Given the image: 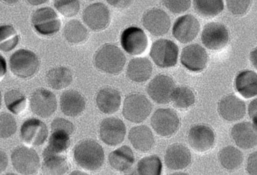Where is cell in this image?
I'll use <instances>...</instances> for the list:
<instances>
[{
  "instance_id": "6da1fadb",
  "label": "cell",
  "mask_w": 257,
  "mask_h": 175,
  "mask_svg": "<svg viewBox=\"0 0 257 175\" xmlns=\"http://www.w3.org/2000/svg\"><path fill=\"white\" fill-rule=\"evenodd\" d=\"M73 157L75 163L82 169L96 171L103 165L105 153L99 143L94 140L87 139L75 146Z\"/></svg>"
},
{
  "instance_id": "7a4b0ae2",
  "label": "cell",
  "mask_w": 257,
  "mask_h": 175,
  "mask_svg": "<svg viewBox=\"0 0 257 175\" xmlns=\"http://www.w3.org/2000/svg\"><path fill=\"white\" fill-rule=\"evenodd\" d=\"M126 58L123 51L116 45L106 44L101 47L94 57L98 69L111 75H117L123 71Z\"/></svg>"
},
{
  "instance_id": "3957f363",
  "label": "cell",
  "mask_w": 257,
  "mask_h": 175,
  "mask_svg": "<svg viewBox=\"0 0 257 175\" xmlns=\"http://www.w3.org/2000/svg\"><path fill=\"white\" fill-rule=\"evenodd\" d=\"M9 66L15 76L20 78H30L37 73L40 67V61L33 51L21 49L11 56Z\"/></svg>"
},
{
  "instance_id": "277c9868",
  "label": "cell",
  "mask_w": 257,
  "mask_h": 175,
  "mask_svg": "<svg viewBox=\"0 0 257 175\" xmlns=\"http://www.w3.org/2000/svg\"><path fill=\"white\" fill-rule=\"evenodd\" d=\"M152 104L148 98L139 93L128 95L123 102V115L134 123L145 121L152 111Z\"/></svg>"
},
{
  "instance_id": "5b68a950",
  "label": "cell",
  "mask_w": 257,
  "mask_h": 175,
  "mask_svg": "<svg viewBox=\"0 0 257 175\" xmlns=\"http://www.w3.org/2000/svg\"><path fill=\"white\" fill-rule=\"evenodd\" d=\"M178 45L169 39H159L153 43L150 56L159 67L167 69L173 67L178 63Z\"/></svg>"
},
{
  "instance_id": "8992f818",
  "label": "cell",
  "mask_w": 257,
  "mask_h": 175,
  "mask_svg": "<svg viewBox=\"0 0 257 175\" xmlns=\"http://www.w3.org/2000/svg\"><path fill=\"white\" fill-rule=\"evenodd\" d=\"M11 158L14 168L20 174H34L40 168V158L37 152L30 147H16Z\"/></svg>"
},
{
  "instance_id": "52a82bcc",
  "label": "cell",
  "mask_w": 257,
  "mask_h": 175,
  "mask_svg": "<svg viewBox=\"0 0 257 175\" xmlns=\"http://www.w3.org/2000/svg\"><path fill=\"white\" fill-rule=\"evenodd\" d=\"M151 123L154 130L165 138L175 135L180 126L178 114L169 108L157 109L151 117Z\"/></svg>"
},
{
  "instance_id": "ba28073f",
  "label": "cell",
  "mask_w": 257,
  "mask_h": 175,
  "mask_svg": "<svg viewBox=\"0 0 257 175\" xmlns=\"http://www.w3.org/2000/svg\"><path fill=\"white\" fill-rule=\"evenodd\" d=\"M32 24L39 34L51 36L58 33L61 21L54 9L50 7L38 9L32 16Z\"/></svg>"
},
{
  "instance_id": "9c48e42d",
  "label": "cell",
  "mask_w": 257,
  "mask_h": 175,
  "mask_svg": "<svg viewBox=\"0 0 257 175\" xmlns=\"http://www.w3.org/2000/svg\"><path fill=\"white\" fill-rule=\"evenodd\" d=\"M202 43L208 49L219 51L229 43V33L226 26L220 23H208L202 30Z\"/></svg>"
},
{
  "instance_id": "30bf717a",
  "label": "cell",
  "mask_w": 257,
  "mask_h": 175,
  "mask_svg": "<svg viewBox=\"0 0 257 175\" xmlns=\"http://www.w3.org/2000/svg\"><path fill=\"white\" fill-rule=\"evenodd\" d=\"M30 108L33 114L42 118H48L57 111L55 95L46 89H38L30 98Z\"/></svg>"
},
{
  "instance_id": "8fae6325",
  "label": "cell",
  "mask_w": 257,
  "mask_h": 175,
  "mask_svg": "<svg viewBox=\"0 0 257 175\" xmlns=\"http://www.w3.org/2000/svg\"><path fill=\"white\" fill-rule=\"evenodd\" d=\"M175 89V82L171 77L159 75L149 83L147 91L156 103L168 104L172 101Z\"/></svg>"
},
{
  "instance_id": "7c38bea8",
  "label": "cell",
  "mask_w": 257,
  "mask_h": 175,
  "mask_svg": "<svg viewBox=\"0 0 257 175\" xmlns=\"http://www.w3.org/2000/svg\"><path fill=\"white\" fill-rule=\"evenodd\" d=\"M120 43L123 49L130 55H140L148 48V36L139 27H130L122 33Z\"/></svg>"
},
{
  "instance_id": "4fadbf2b",
  "label": "cell",
  "mask_w": 257,
  "mask_h": 175,
  "mask_svg": "<svg viewBox=\"0 0 257 175\" xmlns=\"http://www.w3.org/2000/svg\"><path fill=\"white\" fill-rule=\"evenodd\" d=\"M48 136L46 124L39 119L26 120L21 128V137L25 144L34 147L42 145Z\"/></svg>"
},
{
  "instance_id": "5bb4252c",
  "label": "cell",
  "mask_w": 257,
  "mask_h": 175,
  "mask_svg": "<svg viewBox=\"0 0 257 175\" xmlns=\"http://www.w3.org/2000/svg\"><path fill=\"white\" fill-rule=\"evenodd\" d=\"M126 128L124 123L116 117L102 120L99 127L101 139L107 145L117 146L124 141Z\"/></svg>"
},
{
  "instance_id": "9a60e30c",
  "label": "cell",
  "mask_w": 257,
  "mask_h": 175,
  "mask_svg": "<svg viewBox=\"0 0 257 175\" xmlns=\"http://www.w3.org/2000/svg\"><path fill=\"white\" fill-rule=\"evenodd\" d=\"M187 138L190 147L199 153L209 151L215 144V134L213 129L206 125L192 126L189 130Z\"/></svg>"
},
{
  "instance_id": "2e32d148",
  "label": "cell",
  "mask_w": 257,
  "mask_h": 175,
  "mask_svg": "<svg viewBox=\"0 0 257 175\" xmlns=\"http://www.w3.org/2000/svg\"><path fill=\"white\" fill-rule=\"evenodd\" d=\"M110 20L109 10L103 3H96L90 5L83 12L84 24L93 31L105 30L109 24Z\"/></svg>"
},
{
  "instance_id": "e0dca14e",
  "label": "cell",
  "mask_w": 257,
  "mask_h": 175,
  "mask_svg": "<svg viewBox=\"0 0 257 175\" xmlns=\"http://www.w3.org/2000/svg\"><path fill=\"white\" fill-rule=\"evenodd\" d=\"M208 61L206 51L198 44L187 45L181 52V64L190 72H202L206 68Z\"/></svg>"
},
{
  "instance_id": "ac0fdd59",
  "label": "cell",
  "mask_w": 257,
  "mask_h": 175,
  "mask_svg": "<svg viewBox=\"0 0 257 175\" xmlns=\"http://www.w3.org/2000/svg\"><path fill=\"white\" fill-rule=\"evenodd\" d=\"M200 30L198 20L191 15L180 17L175 21L172 28L174 37L182 44H187L196 39Z\"/></svg>"
},
{
  "instance_id": "d6986e66",
  "label": "cell",
  "mask_w": 257,
  "mask_h": 175,
  "mask_svg": "<svg viewBox=\"0 0 257 175\" xmlns=\"http://www.w3.org/2000/svg\"><path fill=\"white\" fill-rule=\"evenodd\" d=\"M142 23L145 28L154 36L166 34L171 27V20L168 14L156 8L144 14Z\"/></svg>"
},
{
  "instance_id": "ffe728a7",
  "label": "cell",
  "mask_w": 257,
  "mask_h": 175,
  "mask_svg": "<svg viewBox=\"0 0 257 175\" xmlns=\"http://www.w3.org/2000/svg\"><path fill=\"white\" fill-rule=\"evenodd\" d=\"M218 113L220 117L226 121H238L245 116V103L238 96L229 95L219 102Z\"/></svg>"
},
{
  "instance_id": "44dd1931",
  "label": "cell",
  "mask_w": 257,
  "mask_h": 175,
  "mask_svg": "<svg viewBox=\"0 0 257 175\" xmlns=\"http://www.w3.org/2000/svg\"><path fill=\"white\" fill-rule=\"evenodd\" d=\"M192 156L190 150L186 146L174 144L169 146L165 155V164L169 169H185L191 163Z\"/></svg>"
},
{
  "instance_id": "7402d4cb",
  "label": "cell",
  "mask_w": 257,
  "mask_h": 175,
  "mask_svg": "<svg viewBox=\"0 0 257 175\" xmlns=\"http://www.w3.org/2000/svg\"><path fill=\"white\" fill-rule=\"evenodd\" d=\"M231 135L236 145L244 150L257 146V130L253 123L249 122L237 123L232 127Z\"/></svg>"
},
{
  "instance_id": "603a6c76",
  "label": "cell",
  "mask_w": 257,
  "mask_h": 175,
  "mask_svg": "<svg viewBox=\"0 0 257 175\" xmlns=\"http://www.w3.org/2000/svg\"><path fill=\"white\" fill-rule=\"evenodd\" d=\"M60 103L62 112L68 117H78L86 108L85 99L76 90L63 92L60 96Z\"/></svg>"
},
{
  "instance_id": "cb8c5ba5",
  "label": "cell",
  "mask_w": 257,
  "mask_h": 175,
  "mask_svg": "<svg viewBox=\"0 0 257 175\" xmlns=\"http://www.w3.org/2000/svg\"><path fill=\"white\" fill-rule=\"evenodd\" d=\"M96 105L101 112L112 114L117 112L121 105V96L118 90L111 87H105L98 92Z\"/></svg>"
},
{
  "instance_id": "d4e9b609",
  "label": "cell",
  "mask_w": 257,
  "mask_h": 175,
  "mask_svg": "<svg viewBox=\"0 0 257 175\" xmlns=\"http://www.w3.org/2000/svg\"><path fill=\"white\" fill-rule=\"evenodd\" d=\"M128 140L136 150L142 153L151 150L155 144L152 131L144 125L132 128L128 133Z\"/></svg>"
},
{
  "instance_id": "484cf974",
  "label": "cell",
  "mask_w": 257,
  "mask_h": 175,
  "mask_svg": "<svg viewBox=\"0 0 257 175\" xmlns=\"http://www.w3.org/2000/svg\"><path fill=\"white\" fill-rule=\"evenodd\" d=\"M153 72L152 64L148 59L138 57L130 60L126 75L131 81L142 83L148 81Z\"/></svg>"
},
{
  "instance_id": "4316f807",
  "label": "cell",
  "mask_w": 257,
  "mask_h": 175,
  "mask_svg": "<svg viewBox=\"0 0 257 175\" xmlns=\"http://www.w3.org/2000/svg\"><path fill=\"white\" fill-rule=\"evenodd\" d=\"M236 91L245 99L257 96V73L253 71H242L235 80Z\"/></svg>"
},
{
  "instance_id": "83f0119b",
  "label": "cell",
  "mask_w": 257,
  "mask_h": 175,
  "mask_svg": "<svg viewBox=\"0 0 257 175\" xmlns=\"http://www.w3.org/2000/svg\"><path fill=\"white\" fill-rule=\"evenodd\" d=\"M108 162L111 168L116 171H128L134 165V153L128 146H122L110 153Z\"/></svg>"
},
{
  "instance_id": "f1b7e54d",
  "label": "cell",
  "mask_w": 257,
  "mask_h": 175,
  "mask_svg": "<svg viewBox=\"0 0 257 175\" xmlns=\"http://www.w3.org/2000/svg\"><path fill=\"white\" fill-rule=\"evenodd\" d=\"M73 77L70 69L66 67L53 68L46 75L47 84L54 90H60L66 88L72 84Z\"/></svg>"
},
{
  "instance_id": "f546056e",
  "label": "cell",
  "mask_w": 257,
  "mask_h": 175,
  "mask_svg": "<svg viewBox=\"0 0 257 175\" xmlns=\"http://www.w3.org/2000/svg\"><path fill=\"white\" fill-rule=\"evenodd\" d=\"M42 172L45 174H65L69 169L66 156L62 154L43 155Z\"/></svg>"
},
{
  "instance_id": "4dcf8cb0",
  "label": "cell",
  "mask_w": 257,
  "mask_h": 175,
  "mask_svg": "<svg viewBox=\"0 0 257 175\" xmlns=\"http://www.w3.org/2000/svg\"><path fill=\"white\" fill-rule=\"evenodd\" d=\"M70 135L64 131H51L48 144L43 152V155L62 154L70 146Z\"/></svg>"
},
{
  "instance_id": "1f68e13d",
  "label": "cell",
  "mask_w": 257,
  "mask_h": 175,
  "mask_svg": "<svg viewBox=\"0 0 257 175\" xmlns=\"http://www.w3.org/2000/svg\"><path fill=\"white\" fill-rule=\"evenodd\" d=\"M219 161L223 168L228 171H235L242 165L244 156L238 149L228 146L219 152Z\"/></svg>"
},
{
  "instance_id": "d6a6232c",
  "label": "cell",
  "mask_w": 257,
  "mask_h": 175,
  "mask_svg": "<svg viewBox=\"0 0 257 175\" xmlns=\"http://www.w3.org/2000/svg\"><path fill=\"white\" fill-rule=\"evenodd\" d=\"M63 35L69 43L78 45L87 40L89 32L79 21L72 20L65 25Z\"/></svg>"
},
{
  "instance_id": "836d02e7",
  "label": "cell",
  "mask_w": 257,
  "mask_h": 175,
  "mask_svg": "<svg viewBox=\"0 0 257 175\" xmlns=\"http://www.w3.org/2000/svg\"><path fill=\"white\" fill-rule=\"evenodd\" d=\"M193 8L199 16L213 18L224 9L223 0H193Z\"/></svg>"
},
{
  "instance_id": "e575fe53",
  "label": "cell",
  "mask_w": 257,
  "mask_h": 175,
  "mask_svg": "<svg viewBox=\"0 0 257 175\" xmlns=\"http://www.w3.org/2000/svg\"><path fill=\"white\" fill-rule=\"evenodd\" d=\"M5 103L11 112L15 115H19L26 109L27 98L20 90H11L5 94Z\"/></svg>"
},
{
  "instance_id": "d590c367",
  "label": "cell",
  "mask_w": 257,
  "mask_h": 175,
  "mask_svg": "<svg viewBox=\"0 0 257 175\" xmlns=\"http://www.w3.org/2000/svg\"><path fill=\"white\" fill-rule=\"evenodd\" d=\"M19 35L13 26H0V51L9 52L19 43Z\"/></svg>"
},
{
  "instance_id": "8d00e7d4",
  "label": "cell",
  "mask_w": 257,
  "mask_h": 175,
  "mask_svg": "<svg viewBox=\"0 0 257 175\" xmlns=\"http://www.w3.org/2000/svg\"><path fill=\"white\" fill-rule=\"evenodd\" d=\"M172 101L174 105L180 109H187L195 103L194 93L187 87H175L172 95Z\"/></svg>"
},
{
  "instance_id": "74e56055",
  "label": "cell",
  "mask_w": 257,
  "mask_h": 175,
  "mask_svg": "<svg viewBox=\"0 0 257 175\" xmlns=\"http://www.w3.org/2000/svg\"><path fill=\"white\" fill-rule=\"evenodd\" d=\"M162 168L161 160L155 155L144 157L139 161L137 165L138 174L141 175H160L161 174Z\"/></svg>"
},
{
  "instance_id": "f35d334b",
  "label": "cell",
  "mask_w": 257,
  "mask_h": 175,
  "mask_svg": "<svg viewBox=\"0 0 257 175\" xmlns=\"http://www.w3.org/2000/svg\"><path fill=\"white\" fill-rule=\"evenodd\" d=\"M17 129L16 120L12 114L8 113L0 114V138H10L15 135Z\"/></svg>"
},
{
  "instance_id": "ab89813d",
  "label": "cell",
  "mask_w": 257,
  "mask_h": 175,
  "mask_svg": "<svg viewBox=\"0 0 257 175\" xmlns=\"http://www.w3.org/2000/svg\"><path fill=\"white\" fill-rule=\"evenodd\" d=\"M54 5L55 9L66 18H72L79 12V0H54Z\"/></svg>"
},
{
  "instance_id": "60d3db41",
  "label": "cell",
  "mask_w": 257,
  "mask_h": 175,
  "mask_svg": "<svg viewBox=\"0 0 257 175\" xmlns=\"http://www.w3.org/2000/svg\"><path fill=\"white\" fill-rule=\"evenodd\" d=\"M163 6L173 14L187 12L191 6V0H162Z\"/></svg>"
},
{
  "instance_id": "b9f144b4",
  "label": "cell",
  "mask_w": 257,
  "mask_h": 175,
  "mask_svg": "<svg viewBox=\"0 0 257 175\" xmlns=\"http://www.w3.org/2000/svg\"><path fill=\"white\" fill-rule=\"evenodd\" d=\"M228 10L235 15H243L247 13L251 0H226Z\"/></svg>"
},
{
  "instance_id": "7bdbcfd3",
  "label": "cell",
  "mask_w": 257,
  "mask_h": 175,
  "mask_svg": "<svg viewBox=\"0 0 257 175\" xmlns=\"http://www.w3.org/2000/svg\"><path fill=\"white\" fill-rule=\"evenodd\" d=\"M61 130L72 135L75 131L73 123L64 118H56L51 123V131Z\"/></svg>"
},
{
  "instance_id": "ee69618b",
  "label": "cell",
  "mask_w": 257,
  "mask_h": 175,
  "mask_svg": "<svg viewBox=\"0 0 257 175\" xmlns=\"http://www.w3.org/2000/svg\"><path fill=\"white\" fill-rule=\"evenodd\" d=\"M247 171L250 174L257 175V151L249 156L247 162Z\"/></svg>"
},
{
  "instance_id": "f6af8a7d",
  "label": "cell",
  "mask_w": 257,
  "mask_h": 175,
  "mask_svg": "<svg viewBox=\"0 0 257 175\" xmlns=\"http://www.w3.org/2000/svg\"><path fill=\"white\" fill-rule=\"evenodd\" d=\"M248 114L253 125L257 130V99L252 101L248 107Z\"/></svg>"
},
{
  "instance_id": "bcb514c9",
  "label": "cell",
  "mask_w": 257,
  "mask_h": 175,
  "mask_svg": "<svg viewBox=\"0 0 257 175\" xmlns=\"http://www.w3.org/2000/svg\"><path fill=\"white\" fill-rule=\"evenodd\" d=\"M108 4L117 9H125L131 4L133 0H106Z\"/></svg>"
},
{
  "instance_id": "7dc6e473",
  "label": "cell",
  "mask_w": 257,
  "mask_h": 175,
  "mask_svg": "<svg viewBox=\"0 0 257 175\" xmlns=\"http://www.w3.org/2000/svg\"><path fill=\"white\" fill-rule=\"evenodd\" d=\"M9 165V158L3 150H0V174L6 171Z\"/></svg>"
},
{
  "instance_id": "c3c4849f",
  "label": "cell",
  "mask_w": 257,
  "mask_h": 175,
  "mask_svg": "<svg viewBox=\"0 0 257 175\" xmlns=\"http://www.w3.org/2000/svg\"><path fill=\"white\" fill-rule=\"evenodd\" d=\"M7 72V64L4 57L0 54V79L6 75Z\"/></svg>"
},
{
  "instance_id": "681fc988",
  "label": "cell",
  "mask_w": 257,
  "mask_h": 175,
  "mask_svg": "<svg viewBox=\"0 0 257 175\" xmlns=\"http://www.w3.org/2000/svg\"><path fill=\"white\" fill-rule=\"evenodd\" d=\"M250 60L253 67L257 70V48L253 50L250 54Z\"/></svg>"
},
{
  "instance_id": "f907efd6",
  "label": "cell",
  "mask_w": 257,
  "mask_h": 175,
  "mask_svg": "<svg viewBox=\"0 0 257 175\" xmlns=\"http://www.w3.org/2000/svg\"><path fill=\"white\" fill-rule=\"evenodd\" d=\"M27 3H30L32 6H39L47 3L48 0H27Z\"/></svg>"
},
{
  "instance_id": "816d5d0a",
  "label": "cell",
  "mask_w": 257,
  "mask_h": 175,
  "mask_svg": "<svg viewBox=\"0 0 257 175\" xmlns=\"http://www.w3.org/2000/svg\"><path fill=\"white\" fill-rule=\"evenodd\" d=\"M2 1L8 3V4H15V3H18L19 0H2Z\"/></svg>"
},
{
  "instance_id": "f5cc1de1",
  "label": "cell",
  "mask_w": 257,
  "mask_h": 175,
  "mask_svg": "<svg viewBox=\"0 0 257 175\" xmlns=\"http://www.w3.org/2000/svg\"><path fill=\"white\" fill-rule=\"evenodd\" d=\"M85 174L86 173H83L81 172V171H73V172L72 173V174Z\"/></svg>"
},
{
  "instance_id": "db71d44e",
  "label": "cell",
  "mask_w": 257,
  "mask_h": 175,
  "mask_svg": "<svg viewBox=\"0 0 257 175\" xmlns=\"http://www.w3.org/2000/svg\"><path fill=\"white\" fill-rule=\"evenodd\" d=\"M2 106V93L1 90H0V108H1Z\"/></svg>"
},
{
  "instance_id": "11a10c76",
  "label": "cell",
  "mask_w": 257,
  "mask_h": 175,
  "mask_svg": "<svg viewBox=\"0 0 257 175\" xmlns=\"http://www.w3.org/2000/svg\"><path fill=\"white\" fill-rule=\"evenodd\" d=\"M89 1H93V0H89Z\"/></svg>"
}]
</instances>
